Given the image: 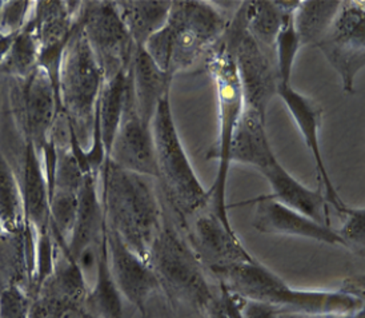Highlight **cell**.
<instances>
[{"mask_svg":"<svg viewBox=\"0 0 365 318\" xmlns=\"http://www.w3.org/2000/svg\"><path fill=\"white\" fill-rule=\"evenodd\" d=\"M101 172L106 227L150 264L153 245L164 225L162 206L150 178L123 170L110 159L104 161Z\"/></svg>","mask_w":365,"mask_h":318,"instance_id":"obj_1","label":"cell"},{"mask_svg":"<svg viewBox=\"0 0 365 318\" xmlns=\"http://www.w3.org/2000/svg\"><path fill=\"white\" fill-rule=\"evenodd\" d=\"M213 276L220 281V287L236 296L271 304L282 313L312 317L351 316L361 313L364 307V299L351 292L294 289L257 259Z\"/></svg>","mask_w":365,"mask_h":318,"instance_id":"obj_2","label":"cell"},{"mask_svg":"<svg viewBox=\"0 0 365 318\" xmlns=\"http://www.w3.org/2000/svg\"><path fill=\"white\" fill-rule=\"evenodd\" d=\"M230 18L215 3L200 0L173 1L165 24L143 46L163 71L173 78L190 69L219 43Z\"/></svg>","mask_w":365,"mask_h":318,"instance_id":"obj_3","label":"cell"},{"mask_svg":"<svg viewBox=\"0 0 365 318\" xmlns=\"http://www.w3.org/2000/svg\"><path fill=\"white\" fill-rule=\"evenodd\" d=\"M104 74L78 21L61 54L58 72V94L63 113L67 115L72 134L81 153L92 142L96 106Z\"/></svg>","mask_w":365,"mask_h":318,"instance_id":"obj_4","label":"cell"},{"mask_svg":"<svg viewBox=\"0 0 365 318\" xmlns=\"http://www.w3.org/2000/svg\"><path fill=\"white\" fill-rule=\"evenodd\" d=\"M207 67L215 84L219 113L217 142L208 154V159H216L219 162L216 179L212 187L208 190V209L212 210L225 225L232 227L227 210V182L231 166L230 147L236 124L243 113L244 96L231 46L225 36L210 51Z\"/></svg>","mask_w":365,"mask_h":318,"instance_id":"obj_5","label":"cell"},{"mask_svg":"<svg viewBox=\"0 0 365 318\" xmlns=\"http://www.w3.org/2000/svg\"><path fill=\"white\" fill-rule=\"evenodd\" d=\"M158 179L182 216L210 207V193L193 170L173 121L170 95L159 103L151 121Z\"/></svg>","mask_w":365,"mask_h":318,"instance_id":"obj_6","label":"cell"},{"mask_svg":"<svg viewBox=\"0 0 365 318\" xmlns=\"http://www.w3.org/2000/svg\"><path fill=\"white\" fill-rule=\"evenodd\" d=\"M159 285L173 301L207 313L216 296L205 274V267L187 239L164 222L150 256Z\"/></svg>","mask_w":365,"mask_h":318,"instance_id":"obj_7","label":"cell"},{"mask_svg":"<svg viewBox=\"0 0 365 318\" xmlns=\"http://www.w3.org/2000/svg\"><path fill=\"white\" fill-rule=\"evenodd\" d=\"M231 46L243 90L244 106L267 118L268 104L280 86L274 51L255 41L244 26L240 7L224 34Z\"/></svg>","mask_w":365,"mask_h":318,"instance_id":"obj_8","label":"cell"},{"mask_svg":"<svg viewBox=\"0 0 365 318\" xmlns=\"http://www.w3.org/2000/svg\"><path fill=\"white\" fill-rule=\"evenodd\" d=\"M79 23L104 74V82L128 71L136 50L115 1L83 3Z\"/></svg>","mask_w":365,"mask_h":318,"instance_id":"obj_9","label":"cell"},{"mask_svg":"<svg viewBox=\"0 0 365 318\" xmlns=\"http://www.w3.org/2000/svg\"><path fill=\"white\" fill-rule=\"evenodd\" d=\"M340 75L346 94H355V79L365 64V11L361 1H341L324 38L317 43Z\"/></svg>","mask_w":365,"mask_h":318,"instance_id":"obj_10","label":"cell"},{"mask_svg":"<svg viewBox=\"0 0 365 318\" xmlns=\"http://www.w3.org/2000/svg\"><path fill=\"white\" fill-rule=\"evenodd\" d=\"M185 219L188 244L212 274L256 259L243 247L234 227L225 225L208 207Z\"/></svg>","mask_w":365,"mask_h":318,"instance_id":"obj_11","label":"cell"},{"mask_svg":"<svg viewBox=\"0 0 365 318\" xmlns=\"http://www.w3.org/2000/svg\"><path fill=\"white\" fill-rule=\"evenodd\" d=\"M106 159H110L112 164L119 166L123 170L158 179L151 124L143 122L136 113L131 81L122 124L113 138L110 153Z\"/></svg>","mask_w":365,"mask_h":318,"instance_id":"obj_12","label":"cell"},{"mask_svg":"<svg viewBox=\"0 0 365 318\" xmlns=\"http://www.w3.org/2000/svg\"><path fill=\"white\" fill-rule=\"evenodd\" d=\"M104 237L108 267L113 281L125 302L144 313L150 298L160 289L153 267L124 245L122 239L107 227L104 230Z\"/></svg>","mask_w":365,"mask_h":318,"instance_id":"obj_13","label":"cell"},{"mask_svg":"<svg viewBox=\"0 0 365 318\" xmlns=\"http://www.w3.org/2000/svg\"><path fill=\"white\" fill-rule=\"evenodd\" d=\"M26 81L24 115L30 144L43 154L50 147L53 126L61 110L58 84L41 66Z\"/></svg>","mask_w":365,"mask_h":318,"instance_id":"obj_14","label":"cell"},{"mask_svg":"<svg viewBox=\"0 0 365 318\" xmlns=\"http://www.w3.org/2000/svg\"><path fill=\"white\" fill-rule=\"evenodd\" d=\"M254 227L264 234L299 237L331 247H346L341 237L331 225L319 224L304 214L282 205L271 195L257 199Z\"/></svg>","mask_w":365,"mask_h":318,"instance_id":"obj_15","label":"cell"},{"mask_svg":"<svg viewBox=\"0 0 365 318\" xmlns=\"http://www.w3.org/2000/svg\"><path fill=\"white\" fill-rule=\"evenodd\" d=\"M277 96L284 102L285 107L291 113L294 124L297 126L299 131L302 133V136L304 139L308 150L314 156L317 174L324 184V197L327 202L334 206L336 212L343 214V212L346 209V205L336 192L335 186L332 184L328 172H327L323 154H322L320 136H319V131L322 127V119H323L322 107L312 98L296 91L292 87V84H289V86L280 84L279 90H277Z\"/></svg>","mask_w":365,"mask_h":318,"instance_id":"obj_16","label":"cell"},{"mask_svg":"<svg viewBox=\"0 0 365 318\" xmlns=\"http://www.w3.org/2000/svg\"><path fill=\"white\" fill-rule=\"evenodd\" d=\"M128 71L136 113L143 122L151 124L159 103L170 95L173 78L163 71L143 47H136Z\"/></svg>","mask_w":365,"mask_h":318,"instance_id":"obj_17","label":"cell"},{"mask_svg":"<svg viewBox=\"0 0 365 318\" xmlns=\"http://www.w3.org/2000/svg\"><path fill=\"white\" fill-rule=\"evenodd\" d=\"M272 189V198L319 224L329 225L328 202L320 190H312L289 174L279 159L260 170Z\"/></svg>","mask_w":365,"mask_h":318,"instance_id":"obj_18","label":"cell"},{"mask_svg":"<svg viewBox=\"0 0 365 318\" xmlns=\"http://www.w3.org/2000/svg\"><path fill=\"white\" fill-rule=\"evenodd\" d=\"M265 126V116L244 106L231 141V164H250L260 172L277 159L269 144Z\"/></svg>","mask_w":365,"mask_h":318,"instance_id":"obj_19","label":"cell"},{"mask_svg":"<svg viewBox=\"0 0 365 318\" xmlns=\"http://www.w3.org/2000/svg\"><path fill=\"white\" fill-rule=\"evenodd\" d=\"M21 189L26 222L30 224L36 233L48 230L51 195L48 177L43 154L31 144L26 153L23 186Z\"/></svg>","mask_w":365,"mask_h":318,"instance_id":"obj_20","label":"cell"},{"mask_svg":"<svg viewBox=\"0 0 365 318\" xmlns=\"http://www.w3.org/2000/svg\"><path fill=\"white\" fill-rule=\"evenodd\" d=\"M104 229L106 224L103 216L102 201L98 193L95 174H88L79 192L78 217L67 256L73 259L84 247L102 242Z\"/></svg>","mask_w":365,"mask_h":318,"instance_id":"obj_21","label":"cell"},{"mask_svg":"<svg viewBox=\"0 0 365 318\" xmlns=\"http://www.w3.org/2000/svg\"><path fill=\"white\" fill-rule=\"evenodd\" d=\"M115 4L136 47H143L162 29L173 7L170 0H128Z\"/></svg>","mask_w":365,"mask_h":318,"instance_id":"obj_22","label":"cell"},{"mask_svg":"<svg viewBox=\"0 0 365 318\" xmlns=\"http://www.w3.org/2000/svg\"><path fill=\"white\" fill-rule=\"evenodd\" d=\"M299 1L257 0L244 1L240 6L244 26L255 41L274 51V41L287 12H294Z\"/></svg>","mask_w":365,"mask_h":318,"instance_id":"obj_23","label":"cell"},{"mask_svg":"<svg viewBox=\"0 0 365 318\" xmlns=\"http://www.w3.org/2000/svg\"><path fill=\"white\" fill-rule=\"evenodd\" d=\"M124 302L125 299L123 298L119 287L113 281L111 270L108 267L107 247H106V237H104V247H103L99 267H98L95 279L90 287L86 304L96 318H127Z\"/></svg>","mask_w":365,"mask_h":318,"instance_id":"obj_24","label":"cell"},{"mask_svg":"<svg viewBox=\"0 0 365 318\" xmlns=\"http://www.w3.org/2000/svg\"><path fill=\"white\" fill-rule=\"evenodd\" d=\"M340 6L341 1L336 0L299 1V6L294 12V24L302 46H317L329 30Z\"/></svg>","mask_w":365,"mask_h":318,"instance_id":"obj_25","label":"cell"},{"mask_svg":"<svg viewBox=\"0 0 365 318\" xmlns=\"http://www.w3.org/2000/svg\"><path fill=\"white\" fill-rule=\"evenodd\" d=\"M79 193L53 189L50 197V232L53 241L67 256L78 217Z\"/></svg>","mask_w":365,"mask_h":318,"instance_id":"obj_26","label":"cell"},{"mask_svg":"<svg viewBox=\"0 0 365 318\" xmlns=\"http://www.w3.org/2000/svg\"><path fill=\"white\" fill-rule=\"evenodd\" d=\"M0 222L7 234L19 233L26 224L21 189L15 174L0 156Z\"/></svg>","mask_w":365,"mask_h":318,"instance_id":"obj_27","label":"cell"},{"mask_svg":"<svg viewBox=\"0 0 365 318\" xmlns=\"http://www.w3.org/2000/svg\"><path fill=\"white\" fill-rule=\"evenodd\" d=\"M39 63L41 44L31 24L12 38L7 55V67L11 74L27 79L39 67Z\"/></svg>","mask_w":365,"mask_h":318,"instance_id":"obj_28","label":"cell"},{"mask_svg":"<svg viewBox=\"0 0 365 318\" xmlns=\"http://www.w3.org/2000/svg\"><path fill=\"white\" fill-rule=\"evenodd\" d=\"M294 12L285 14L283 24L274 41V62H276V69H277L282 86L291 84L294 61L302 47L299 35L294 29Z\"/></svg>","mask_w":365,"mask_h":318,"instance_id":"obj_29","label":"cell"},{"mask_svg":"<svg viewBox=\"0 0 365 318\" xmlns=\"http://www.w3.org/2000/svg\"><path fill=\"white\" fill-rule=\"evenodd\" d=\"M344 224L336 229L337 234L344 241L345 247L357 253H364L365 212L364 209H352L346 206L343 214Z\"/></svg>","mask_w":365,"mask_h":318,"instance_id":"obj_30","label":"cell"},{"mask_svg":"<svg viewBox=\"0 0 365 318\" xmlns=\"http://www.w3.org/2000/svg\"><path fill=\"white\" fill-rule=\"evenodd\" d=\"M32 305L26 290L11 284L0 292V318H31Z\"/></svg>","mask_w":365,"mask_h":318,"instance_id":"obj_31","label":"cell"},{"mask_svg":"<svg viewBox=\"0 0 365 318\" xmlns=\"http://www.w3.org/2000/svg\"><path fill=\"white\" fill-rule=\"evenodd\" d=\"M30 1H4L0 9V34L15 36L23 30L24 21L30 11Z\"/></svg>","mask_w":365,"mask_h":318,"instance_id":"obj_32","label":"cell"},{"mask_svg":"<svg viewBox=\"0 0 365 318\" xmlns=\"http://www.w3.org/2000/svg\"><path fill=\"white\" fill-rule=\"evenodd\" d=\"M44 304L47 305L51 318H96L86 302L79 304L52 298Z\"/></svg>","mask_w":365,"mask_h":318,"instance_id":"obj_33","label":"cell"},{"mask_svg":"<svg viewBox=\"0 0 365 318\" xmlns=\"http://www.w3.org/2000/svg\"><path fill=\"white\" fill-rule=\"evenodd\" d=\"M240 298L242 318H279L282 314V312L271 304H265L262 301H255L248 298Z\"/></svg>","mask_w":365,"mask_h":318,"instance_id":"obj_34","label":"cell"},{"mask_svg":"<svg viewBox=\"0 0 365 318\" xmlns=\"http://www.w3.org/2000/svg\"><path fill=\"white\" fill-rule=\"evenodd\" d=\"M3 234H7V233H6L4 227H3V225H1V222H0V237L3 236Z\"/></svg>","mask_w":365,"mask_h":318,"instance_id":"obj_35","label":"cell"}]
</instances>
